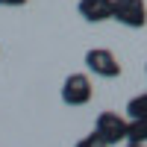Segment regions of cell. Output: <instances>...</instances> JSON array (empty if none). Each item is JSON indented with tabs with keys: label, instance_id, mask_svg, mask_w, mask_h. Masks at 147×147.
<instances>
[{
	"label": "cell",
	"instance_id": "obj_1",
	"mask_svg": "<svg viewBox=\"0 0 147 147\" xmlns=\"http://www.w3.org/2000/svg\"><path fill=\"white\" fill-rule=\"evenodd\" d=\"M94 97V85L88 74H68L62 82V103L65 106H85Z\"/></svg>",
	"mask_w": 147,
	"mask_h": 147
},
{
	"label": "cell",
	"instance_id": "obj_2",
	"mask_svg": "<svg viewBox=\"0 0 147 147\" xmlns=\"http://www.w3.org/2000/svg\"><path fill=\"white\" fill-rule=\"evenodd\" d=\"M127 121H129V118L112 112V109H106V112L97 115L94 132H97V136H100L109 147H112V144H118V141H127Z\"/></svg>",
	"mask_w": 147,
	"mask_h": 147
},
{
	"label": "cell",
	"instance_id": "obj_3",
	"mask_svg": "<svg viewBox=\"0 0 147 147\" xmlns=\"http://www.w3.org/2000/svg\"><path fill=\"white\" fill-rule=\"evenodd\" d=\"M85 68H88L94 77L100 80H115L121 77V62L112 50H106V47H91L88 53H85Z\"/></svg>",
	"mask_w": 147,
	"mask_h": 147
},
{
	"label": "cell",
	"instance_id": "obj_4",
	"mask_svg": "<svg viewBox=\"0 0 147 147\" xmlns=\"http://www.w3.org/2000/svg\"><path fill=\"white\" fill-rule=\"evenodd\" d=\"M112 21L124 24L129 30H141L147 27V3L144 0H115Z\"/></svg>",
	"mask_w": 147,
	"mask_h": 147
},
{
	"label": "cell",
	"instance_id": "obj_5",
	"mask_svg": "<svg viewBox=\"0 0 147 147\" xmlns=\"http://www.w3.org/2000/svg\"><path fill=\"white\" fill-rule=\"evenodd\" d=\"M112 9H115V0H80V3H77V12L88 24L112 21Z\"/></svg>",
	"mask_w": 147,
	"mask_h": 147
},
{
	"label": "cell",
	"instance_id": "obj_6",
	"mask_svg": "<svg viewBox=\"0 0 147 147\" xmlns=\"http://www.w3.org/2000/svg\"><path fill=\"white\" fill-rule=\"evenodd\" d=\"M127 141L129 144H147V118H129L127 121Z\"/></svg>",
	"mask_w": 147,
	"mask_h": 147
},
{
	"label": "cell",
	"instance_id": "obj_7",
	"mask_svg": "<svg viewBox=\"0 0 147 147\" xmlns=\"http://www.w3.org/2000/svg\"><path fill=\"white\" fill-rule=\"evenodd\" d=\"M127 118H147V91L144 94H136L132 100L127 103Z\"/></svg>",
	"mask_w": 147,
	"mask_h": 147
},
{
	"label": "cell",
	"instance_id": "obj_8",
	"mask_svg": "<svg viewBox=\"0 0 147 147\" xmlns=\"http://www.w3.org/2000/svg\"><path fill=\"white\" fill-rule=\"evenodd\" d=\"M74 147H109L100 136H97V132H91V136H85V138H80L77 144H74Z\"/></svg>",
	"mask_w": 147,
	"mask_h": 147
},
{
	"label": "cell",
	"instance_id": "obj_9",
	"mask_svg": "<svg viewBox=\"0 0 147 147\" xmlns=\"http://www.w3.org/2000/svg\"><path fill=\"white\" fill-rule=\"evenodd\" d=\"M27 0H0V6H24Z\"/></svg>",
	"mask_w": 147,
	"mask_h": 147
},
{
	"label": "cell",
	"instance_id": "obj_10",
	"mask_svg": "<svg viewBox=\"0 0 147 147\" xmlns=\"http://www.w3.org/2000/svg\"><path fill=\"white\" fill-rule=\"evenodd\" d=\"M127 147H147V144H129V141H127Z\"/></svg>",
	"mask_w": 147,
	"mask_h": 147
},
{
	"label": "cell",
	"instance_id": "obj_11",
	"mask_svg": "<svg viewBox=\"0 0 147 147\" xmlns=\"http://www.w3.org/2000/svg\"><path fill=\"white\" fill-rule=\"evenodd\" d=\"M144 77H147V65H144Z\"/></svg>",
	"mask_w": 147,
	"mask_h": 147
}]
</instances>
